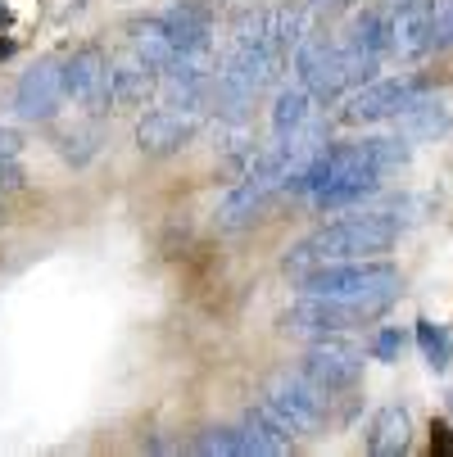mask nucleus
<instances>
[{
    "instance_id": "21",
    "label": "nucleus",
    "mask_w": 453,
    "mask_h": 457,
    "mask_svg": "<svg viewBox=\"0 0 453 457\" xmlns=\"http://www.w3.org/2000/svg\"><path fill=\"white\" fill-rule=\"evenodd\" d=\"M196 453H205V457H268V448H264V439H258L254 430H245V426H214V430H205L196 444H190Z\"/></svg>"
},
{
    "instance_id": "5",
    "label": "nucleus",
    "mask_w": 453,
    "mask_h": 457,
    "mask_svg": "<svg viewBox=\"0 0 453 457\" xmlns=\"http://www.w3.org/2000/svg\"><path fill=\"white\" fill-rule=\"evenodd\" d=\"M258 403H264L286 426V435L295 439V435H313L322 426V417H327V389H317L304 371H281L264 385V399Z\"/></svg>"
},
{
    "instance_id": "7",
    "label": "nucleus",
    "mask_w": 453,
    "mask_h": 457,
    "mask_svg": "<svg viewBox=\"0 0 453 457\" xmlns=\"http://www.w3.org/2000/svg\"><path fill=\"white\" fill-rule=\"evenodd\" d=\"M340 59H345V82H372V73L381 69V59L390 54V19L381 10H363L349 19L345 37L336 41Z\"/></svg>"
},
{
    "instance_id": "9",
    "label": "nucleus",
    "mask_w": 453,
    "mask_h": 457,
    "mask_svg": "<svg viewBox=\"0 0 453 457\" xmlns=\"http://www.w3.org/2000/svg\"><path fill=\"white\" fill-rule=\"evenodd\" d=\"M295 73H299V87L313 96V100H336L349 82H345V59H340V46L331 37H304L295 46Z\"/></svg>"
},
{
    "instance_id": "24",
    "label": "nucleus",
    "mask_w": 453,
    "mask_h": 457,
    "mask_svg": "<svg viewBox=\"0 0 453 457\" xmlns=\"http://www.w3.org/2000/svg\"><path fill=\"white\" fill-rule=\"evenodd\" d=\"M417 349H422V358H426L431 371H444V367L453 362V340H449L444 326H435L431 317L417 321Z\"/></svg>"
},
{
    "instance_id": "14",
    "label": "nucleus",
    "mask_w": 453,
    "mask_h": 457,
    "mask_svg": "<svg viewBox=\"0 0 453 457\" xmlns=\"http://www.w3.org/2000/svg\"><path fill=\"white\" fill-rule=\"evenodd\" d=\"M413 96H422L417 78H385L363 87L349 104H345V122H390Z\"/></svg>"
},
{
    "instance_id": "22",
    "label": "nucleus",
    "mask_w": 453,
    "mask_h": 457,
    "mask_svg": "<svg viewBox=\"0 0 453 457\" xmlns=\"http://www.w3.org/2000/svg\"><path fill=\"white\" fill-rule=\"evenodd\" d=\"M308 28H313V10L304 5V0H286V5L268 10V37L281 54H290L308 37Z\"/></svg>"
},
{
    "instance_id": "26",
    "label": "nucleus",
    "mask_w": 453,
    "mask_h": 457,
    "mask_svg": "<svg viewBox=\"0 0 453 457\" xmlns=\"http://www.w3.org/2000/svg\"><path fill=\"white\" fill-rule=\"evenodd\" d=\"M453 46V0H440L431 10V50Z\"/></svg>"
},
{
    "instance_id": "15",
    "label": "nucleus",
    "mask_w": 453,
    "mask_h": 457,
    "mask_svg": "<svg viewBox=\"0 0 453 457\" xmlns=\"http://www.w3.org/2000/svg\"><path fill=\"white\" fill-rule=\"evenodd\" d=\"M177 54H209L214 50V5L209 0H177L164 14Z\"/></svg>"
},
{
    "instance_id": "23",
    "label": "nucleus",
    "mask_w": 453,
    "mask_h": 457,
    "mask_svg": "<svg viewBox=\"0 0 453 457\" xmlns=\"http://www.w3.org/2000/svg\"><path fill=\"white\" fill-rule=\"evenodd\" d=\"M308 104H313V96L304 87H281L277 91V104H273V137L277 141L281 137H295L299 127L308 122Z\"/></svg>"
},
{
    "instance_id": "3",
    "label": "nucleus",
    "mask_w": 453,
    "mask_h": 457,
    "mask_svg": "<svg viewBox=\"0 0 453 457\" xmlns=\"http://www.w3.org/2000/svg\"><path fill=\"white\" fill-rule=\"evenodd\" d=\"M281 50L277 46H231V54L218 63V73H214V87H209V104L218 109L222 122L240 127L254 109V100L264 96L277 73H281Z\"/></svg>"
},
{
    "instance_id": "28",
    "label": "nucleus",
    "mask_w": 453,
    "mask_h": 457,
    "mask_svg": "<svg viewBox=\"0 0 453 457\" xmlns=\"http://www.w3.org/2000/svg\"><path fill=\"white\" fill-rule=\"evenodd\" d=\"M431 453H440V457H453V426H431Z\"/></svg>"
},
{
    "instance_id": "19",
    "label": "nucleus",
    "mask_w": 453,
    "mask_h": 457,
    "mask_svg": "<svg viewBox=\"0 0 453 457\" xmlns=\"http://www.w3.org/2000/svg\"><path fill=\"white\" fill-rule=\"evenodd\" d=\"M150 87H155V73L146 69V63H141L132 50L118 54V59H109V100H113V109L137 104Z\"/></svg>"
},
{
    "instance_id": "8",
    "label": "nucleus",
    "mask_w": 453,
    "mask_h": 457,
    "mask_svg": "<svg viewBox=\"0 0 453 457\" xmlns=\"http://www.w3.org/2000/svg\"><path fill=\"white\" fill-rule=\"evenodd\" d=\"M299 371L317 385V389H327V395H340V389L358 385L363 376V349L340 340V336H317L299 362Z\"/></svg>"
},
{
    "instance_id": "29",
    "label": "nucleus",
    "mask_w": 453,
    "mask_h": 457,
    "mask_svg": "<svg viewBox=\"0 0 453 457\" xmlns=\"http://www.w3.org/2000/svg\"><path fill=\"white\" fill-rule=\"evenodd\" d=\"M304 5L313 10V14H336V10H345L349 0H304Z\"/></svg>"
},
{
    "instance_id": "1",
    "label": "nucleus",
    "mask_w": 453,
    "mask_h": 457,
    "mask_svg": "<svg viewBox=\"0 0 453 457\" xmlns=\"http://www.w3.org/2000/svg\"><path fill=\"white\" fill-rule=\"evenodd\" d=\"M399 240V222L390 213H358V218H340L331 227H322L313 236H304L290 253H286V272L295 281H304L317 268L331 263H354L367 253H385Z\"/></svg>"
},
{
    "instance_id": "20",
    "label": "nucleus",
    "mask_w": 453,
    "mask_h": 457,
    "mask_svg": "<svg viewBox=\"0 0 453 457\" xmlns=\"http://www.w3.org/2000/svg\"><path fill=\"white\" fill-rule=\"evenodd\" d=\"M408 435H413L408 412H404L399 403H390V408H381V412L372 417L367 453H376V457H399V453H408Z\"/></svg>"
},
{
    "instance_id": "13",
    "label": "nucleus",
    "mask_w": 453,
    "mask_h": 457,
    "mask_svg": "<svg viewBox=\"0 0 453 457\" xmlns=\"http://www.w3.org/2000/svg\"><path fill=\"white\" fill-rule=\"evenodd\" d=\"M63 91H69V100L87 104L91 113L113 109V100H109V59L96 46L78 50L73 59H63Z\"/></svg>"
},
{
    "instance_id": "25",
    "label": "nucleus",
    "mask_w": 453,
    "mask_h": 457,
    "mask_svg": "<svg viewBox=\"0 0 453 457\" xmlns=\"http://www.w3.org/2000/svg\"><path fill=\"white\" fill-rule=\"evenodd\" d=\"M19 150H23V141H19L14 132H5V127H0V190H19V181H23Z\"/></svg>"
},
{
    "instance_id": "27",
    "label": "nucleus",
    "mask_w": 453,
    "mask_h": 457,
    "mask_svg": "<svg viewBox=\"0 0 453 457\" xmlns=\"http://www.w3.org/2000/svg\"><path fill=\"white\" fill-rule=\"evenodd\" d=\"M372 353H376L381 362H395V358L404 353V331H399V326H385V331L376 336V345H372Z\"/></svg>"
},
{
    "instance_id": "12",
    "label": "nucleus",
    "mask_w": 453,
    "mask_h": 457,
    "mask_svg": "<svg viewBox=\"0 0 453 457\" xmlns=\"http://www.w3.org/2000/svg\"><path fill=\"white\" fill-rule=\"evenodd\" d=\"M367 317L363 312H354V308H345V303H336V299H322V295H304L295 308H286V317H281V331L286 336H340V331H349V326H363Z\"/></svg>"
},
{
    "instance_id": "30",
    "label": "nucleus",
    "mask_w": 453,
    "mask_h": 457,
    "mask_svg": "<svg viewBox=\"0 0 453 457\" xmlns=\"http://www.w3.org/2000/svg\"><path fill=\"white\" fill-rule=\"evenodd\" d=\"M5 23H10V10H5V5H0V28H5Z\"/></svg>"
},
{
    "instance_id": "31",
    "label": "nucleus",
    "mask_w": 453,
    "mask_h": 457,
    "mask_svg": "<svg viewBox=\"0 0 453 457\" xmlns=\"http://www.w3.org/2000/svg\"><path fill=\"white\" fill-rule=\"evenodd\" d=\"M449 412H453V395H449Z\"/></svg>"
},
{
    "instance_id": "6",
    "label": "nucleus",
    "mask_w": 453,
    "mask_h": 457,
    "mask_svg": "<svg viewBox=\"0 0 453 457\" xmlns=\"http://www.w3.org/2000/svg\"><path fill=\"white\" fill-rule=\"evenodd\" d=\"M277 190H286V163H281V154L277 150H268V154H258L254 159V168L245 172V181L227 195V200L218 204V227L222 231H240V227H249L258 213L268 209V200Z\"/></svg>"
},
{
    "instance_id": "17",
    "label": "nucleus",
    "mask_w": 453,
    "mask_h": 457,
    "mask_svg": "<svg viewBox=\"0 0 453 457\" xmlns=\"http://www.w3.org/2000/svg\"><path fill=\"white\" fill-rule=\"evenodd\" d=\"M395 137H404V141H435V137H444L449 132V104L444 100H435V96H413L395 118Z\"/></svg>"
},
{
    "instance_id": "10",
    "label": "nucleus",
    "mask_w": 453,
    "mask_h": 457,
    "mask_svg": "<svg viewBox=\"0 0 453 457\" xmlns=\"http://www.w3.org/2000/svg\"><path fill=\"white\" fill-rule=\"evenodd\" d=\"M63 100H69V91H63V59H41L14 87V113L23 122H50Z\"/></svg>"
},
{
    "instance_id": "11",
    "label": "nucleus",
    "mask_w": 453,
    "mask_h": 457,
    "mask_svg": "<svg viewBox=\"0 0 453 457\" xmlns=\"http://www.w3.org/2000/svg\"><path fill=\"white\" fill-rule=\"evenodd\" d=\"M196 132H200V109L164 104V109H150L137 122V145L146 154H177L181 145L196 141Z\"/></svg>"
},
{
    "instance_id": "16",
    "label": "nucleus",
    "mask_w": 453,
    "mask_h": 457,
    "mask_svg": "<svg viewBox=\"0 0 453 457\" xmlns=\"http://www.w3.org/2000/svg\"><path fill=\"white\" fill-rule=\"evenodd\" d=\"M431 10L435 0H399L390 14V54L422 59L431 50Z\"/></svg>"
},
{
    "instance_id": "2",
    "label": "nucleus",
    "mask_w": 453,
    "mask_h": 457,
    "mask_svg": "<svg viewBox=\"0 0 453 457\" xmlns=\"http://www.w3.org/2000/svg\"><path fill=\"white\" fill-rule=\"evenodd\" d=\"M381 168L367 150V141H349V145H331V150H322L308 172L295 181V190L313 195V204L317 209H349L358 204L363 195H372L381 186Z\"/></svg>"
},
{
    "instance_id": "18",
    "label": "nucleus",
    "mask_w": 453,
    "mask_h": 457,
    "mask_svg": "<svg viewBox=\"0 0 453 457\" xmlns=\"http://www.w3.org/2000/svg\"><path fill=\"white\" fill-rule=\"evenodd\" d=\"M132 54L146 63V69L159 78V69L164 63H172V54H177V46H172V32H168V23H164V14H155V19H137L132 28Z\"/></svg>"
},
{
    "instance_id": "4",
    "label": "nucleus",
    "mask_w": 453,
    "mask_h": 457,
    "mask_svg": "<svg viewBox=\"0 0 453 457\" xmlns=\"http://www.w3.org/2000/svg\"><path fill=\"white\" fill-rule=\"evenodd\" d=\"M299 286H304V295H322V299H336V303L363 312L367 321H376L404 290V281H399V272L390 263H363V258H354V263L317 268Z\"/></svg>"
}]
</instances>
